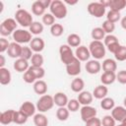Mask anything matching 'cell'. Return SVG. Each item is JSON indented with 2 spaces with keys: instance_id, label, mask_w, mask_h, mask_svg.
I'll list each match as a JSON object with an SVG mask.
<instances>
[{
  "instance_id": "cell-3",
  "label": "cell",
  "mask_w": 126,
  "mask_h": 126,
  "mask_svg": "<svg viewBox=\"0 0 126 126\" xmlns=\"http://www.w3.org/2000/svg\"><path fill=\"white\" fill-rule=\"evenodd\" d=\"M15 20L23 28H30L31 25L33 23L32 14L24 9H19L15 13Z\"/></svg>"
},
{
  "instance_id": "cell-10",
  "label": "cell",
  "mask_w": 126,
  "mask_h": 126,
  "mask_svg": "<svg viewBox=\"0 0 126 126\" xmlns=\"http://www.w3.org/2000/svg\"><path fill=\"white\" fill-rule=\"evenodd\" d=\"M75 56L78 60H80L81 62H87L90 59L91 53L89 50V47L85 46V45H80L79 47L76 48L75 51Z\"/></svg>"
},
{
  "instance_id": "cell-6",
  "label": "cell",
  "mask_w": 126,
  "mask_h": 126,
  "mask_svg": "<svg viewBox=\"0 0 126 126\" xmlns=\"http://www.w3.org/2000/svg\"><path fill=\"white\" fill-rule=\"evenodd\" d=\"M59 54H60V60L62 61L63 64H65V66L73 62L76 58L72 48L68 44H62L59 47Z\"/></svg>"
},
{
  "instance_id": "cell-5",
  "label": "cell",
  "mask_w": 126,
  "mask_h": 126,
  "mask_svg": "<svg viewBox=\"0 0 126 126\" xmlns=\"http://www.w3.org/2000/svg\"><path fill=\"white\" fill-rule=\"evenodd\" d=\"M53 106H54V99H53V96L49 94L41 95L36 102V109L41 113H44L50 110Z\"/></svg>"
},
{
  "instance_id": "cell-8",
  "label": "cell",
  "mask_w": 126,
  "mask_h": 126,
  "mask_svg": "<svg viewBox=\"0 0 126 126\" xmlns=\"http://www.w3.org/2000/svg\"><path fill=\"white\" fill-rule=\"evenodd\" d=\"M105 7L100 2H92L88 5L87 10L89 14L94 18H101L105 14Z\"/></svg>"
},
{
  "instance_id": "cell-46",
  "label": "cell",
  "mask_w": 126,
  "mask_h": 126,
  "mask_svg": "<svg viewBox=\"0 0 126 126\" xmlns=\"http://www.w3.org/2000/svg\"><path fill=\"white\" fill-rule=\"evenodd\" d=\"M116 121L111 115H105L101 119V126H116Z\"/></svg>"
},
{
  "instance_id": "cell-17",
  "label": "cell",
  "mask_w": 126,
  "mask_h": 126,
  "mask_svg": "<svg viewBox=\"0 0 126 126\" xmlns=\"http://www.w3.org/2000/svg\"><path fill=\"white\" fill-rule=\"evenodd\" d=\"M111 116L115 121L121 122L126 118V107L124 106H115L111 110Z\"/></svg>"
},
{
  "instance_id": "cell-37",
  "label": "cell",
  "mask_w": 126,
  "mask_h": 126,
  "mask_svg": "<svg viewBox=\"0 0 126 126\" xmlns=\"http://www.w3.org/2000/svg\"><path fill=\"white\" fill-rule=\"evenodd\" d=\"M28 116L25 115L24 113H22L20 110L19 111H15V115H14V123L18 124V125H22L25 124L28 121Z\"/></svg>"
},
{
  "instance_id": "cell-29",
  "label": "cell",
  "mask_w": 126,
  "mask_h": 126,
  "mask_svg": "<svg viewBox=\"0 0 126 126\" xmlns=\"http://www.w3.org/2000/svg\"><path fill=\"white\" fill-rule=\"evenodd\" d=\"M126 7V0H110L109 8L112 11L120 12Z\"/></svg>"
},
{
  "instance_id": "cell-51",
  "label": "cell",
  "mask_w": 126,
  "mask_h": 126,
  "mask_svg": "<svg viewBox=\"0 0 126 126\" xmlns=\"http://www.w3.org/2000/svg\"><path fill=\"white\" fill-rule=\"evenodd\" d=\"M119 46H120V43L119 42H116V43H113V44H110V45H108L106 48H107V50L109 51V52H111V53H115L116 52V50L119 48Z\"/></svg>"
},
{
  "instance_id": "cell-41",
  "label": "cell",
  "mask_w": 126,
  "mask_h": 126,
  "mask_svg": "<svg viewBox=\"0 0 126 126\" xmlns=\"http://www.w3.org/2000/svg\"><path fill=\"white\" fill-rule=\"evenodd\" d=\"M80 102L78 99H75V98H72L68 101V104H67V108L70 112H76L80 109Z\"/></svg>"
},
{
  "instance_id": "cell-55",
  "label": "cell",
  "mask_w": 126,
  "mask_h": 126,
  "mask_svg": "<svg viewBox=\"0 0 126 126\" xmlns=\"http://www.w3.org/2000/svg\"><path fill=\"white\" fill-rule=\"evenodd\" d=\"M64 3H65V4H68V5H76V4L78 3V1H77V0H75V1H68V0H65Z\"/></svg>"
},
{
  "instance_id": "cell-26",
  "label": "cell",
  "mask_w": 126,
  "mask_h": 126,
  "mask_svg": "<svg viewBox=\"0 0 126 126\" xmlns=\"http://www.w3.org/2000/svg\"><path fill=\"white\" fill-rule=\"evenodd\" d=\"M32 88H33V91H34V93L36 94L43 95L47 92V84L43 80H37L33 84V87Z\"/></svg>"
},
{
  "instance_id": "cell-54",
  "label": "cell",
  "mask_w": 126,
  "mask_h": 126,
  "mask_svg": "<svg viewBox=\"0 0 126 126\" xmlns=\"http://www.w3.org/2000/svg\"><path fill=\"white\" fill-rule=\"evenodd\" d=\"M121 27H122V29H124L125 31H126V16L125 17H123L122 19H121Z\"/></svg>"
},
{
  "instance_id": "cell-43",
  "label": "cell",
  "mask_w": 126,
  "mask_h": 126,
  "mask_svg": "<svg viewBox=\"0 0 126 126\" xmlns=\"http://www.w3.org/2000/svg\"><path fill=\"white\" fill-rule=\"evenodd\" d=\"M101 28L103 29V31L105 32V33L111 34V33L114 32V30H115V24H113V23H111V22L105 20V21L102 23V27H101Z\"/></svg>"
},
{
  "instance_id": "cell-23",
  "label": "cell",
  "mask_w": 126,
  "mask_h": 126,
  "mask_svg": "<svg viewBox=\"0 0 126 126\" xmlns=\"http://www.w3.org/2000/svg\"><path fill=\"white\" fill-rule=\"evenodd\" d=\"M70 88L74 93H79L80 94L81 92H83V90L85 88V82L82 78L77 77V78L73 79V81L71 82Z\"/></svg>"
},
{
  "instance_id": "cell-47",
  "label": "cell",
  "mask_w": 126,
  "mask_h": 126,
  "mask_svg": "<svg viewBox=\"0 0 126 126\" xmlns=\"http://www.w3.org/2000/svg\"><path fill=\"white\" fill-rule=\"evenodd\" d=\"M116 42H119V41H118V38L114 34H107V35H105V37L103 39V44L106 47L108 45L113 44V43H116Z\"/></svg>"
},
{
  "instance_id": "cell-38",
  "label": "cell",
  "mask_w": 126,
  "mask_h": 126,
  "mask_svg": "<svg viewBox=\"0 0 126 126\" xmlns=\"http://www.w3.org/2000/svg\"><path fill=\"white\" fill-rule=\"evenodd\" d=\"M114 57L118 61H125L126 60V46L120 45L119 48L114 53Z\"/></svg>"
},
{
  "instance_id": "cell-48",
  "label": "cell",
  "mask_w": 126,
  "mask_h": 126,
  "mask_svg": "<svg viewBox=\"0 0 126 126\" xmlns=\"http://www.w3.org/2000/svg\"><path fill=\"white\" fill-rule=\"evenodd\" d=\"M10 43L11 42H9L8 39H6L5 37H1L0 38V52H1V54H3L5 51L8 50Z\"/></svg>"
},
{
  "instance_id": "cell-33",
  "label": "cell",
  "mask_w": 126,
  "mask_h": 126,
  "mask_svg": "<svg viewBox=\"0 0 126 126\" xmlns=\"http://www.w3.org/2000/svg\"><path fill=\"white\" fill-rule=\"evenodd\" d=\"M69 114H70V111L66 106L58 107V109L56 110V117L59 121H66L69 118Z\"/></svg>"
},
{
  "instance_id": "cell-11",
  "label": "cell",
  "mask_w": 126,
  "mask_h": 126,
  "mask_svg": "<svg viewBox=\"0 0 126 126\" xmlns=\"http://www.w3.org/2000/svg\"><path fill=\"white\" fill-rule=\"evenodd\" d=\"M81 61L78 60L77 58H75V60L73 62H71L70 64L66 65V72L69 76H73L76 77L81 73Z\"/></svg>"
},
{
  "instance_id": "cell-58",
  "label": "cell",
  "mask_w": 126,
  "mask_h": 126,
  "mask_svg": "<svg viewBox=\"0 0 126 126\" xmlns=\"http://www.w3.org/2000/svg\"><path fill=\"white\" fill-rule=\"evenodd\" d=\"M123 104H124V107H126V97L123 99Z\"/></svg>"
},
{
  "instance_id": "cell-35",
  "label": "cell",
  "mask_w": 126,
  "mask_h": 126,
  "mask_svg": "<svg viewBox=\"0 0 126 126\" xmlns=\"http://www.w3.org/2000/svg\"><path fill=\"white\" fill-rule=\"evenodd\" d=\"M63 32H64V28L61 24H54L53 26L50 27V33L55 36V37H59L63 34Z\"/></svg>"
},
{
  "instance_id": "cell-28",
  "label": "cell",
  "mask_w": 126,
  "mask_h": 126,
  "mask_svg": "<svg viewBox=\"0 0 126 126\" xmlns=\"http://www.w3.org/2000/svg\"><path fill=\"white\" fill-rule=\"evenodd\" d=\"M45 8L43 7V5L41 4L40 0L39 1H34L32 4V12L33 15L35 16H43L45 13Z\"/></svg>"
},
{
  "instance_id": "cell-27",
  "label": "cell",
  "mask_w": 126,
  "mask_h": 126,
  "mask_svg": "<svg viewBox=\"0 0 126 126\" xmlns=\"http://www.w3.org/2000/svg\"><path fill=\"white\" fill-rule=\"evenodd\" d=\"M81 36L77 33H71L68 35L67 37V44L70 46V47H79L81 45Z\"/></svg>"
},
{
  "instance_id": "cell-42",
  "label": "cell",
  "mask_w": 126,
  "mask_h": 126,
  "mask_svg": "<svg viewBox=\"0 0 126 126\" xmlns=\"http://www.w3.org/2000/svg\"><path fill=\"white\" fill-rule=\"evenodd\" d=\"M42 24L45 26H53L55 24V17L51 13H45L42 16Z\"/></svg>"
},
{
  "instance_id": "cell-22",
  "label": "cell",
  "mask_w": 126,
  "mask_h": 126,
  "mask_svg": "<svg viewBox=\"0 0 126 126\" xmlns=\"http://www.w3.org/2000/svg\"><path fill=\"white\" fill-rule=\"evenodd\" d=\"M116 81V73L114 72H103L100 76V82L104 86L113 84Z\"/></svg>"
},
{
  "instance_id": "cell-30",
  "label": "cell",
  "mask_w": 126,
  "mask_h": 126,
  "mask_svg": "<svg viewBox=\"0 0 126 126\" xmlns=\"http://www.w3.org/2000/svg\"><path fill=\"white\" fill-rule=\"evenodd\" d=\"M33 123L35 126H47L48 119L43 113L39 112L33 115Z\"/></svg>"
},
{
  "instance_id": "cell-52",
  "label": "cell",
  "mask_w": 126,
  "mask_h": 126,
  "mask_svg": "<svg viewBox=\"0 0 126 126\" xmlns=\"http://www.w3.org/2000/svg\"><path fill=\"white\" fill-rule=\"evenodd\" d=\"M40 2H41V4L43 5V7L45 9L50 7V4H51V1L50 0H40Z\"/></svg>"
},
{
  "instance_id": "cell-53",
  "label": "cell",
  "mask_w": 126,
  "mask_h": 126,
  "mask_svg": "<svg viewBox=\"0 0 126 126\" xmlns=\"http://www.w3.org/2000/svg\"><path fill=\"white\" fill-rule=\"evenodd\" d=\"M5 63H6V59H5V56L3 54L0 55V68H3L5 66Z\"/></svg>"
},
{
  "instance_id": "cell-34",
  "label": "cell",
  "mask_w": 126,
  "mask_h": 126,
  "mask_svg": "<svg viewBox=\"0 0 126 126\" xmlns=\"http://www.w3.org/2000/svg\"><path fill=\"white\" fill-rule=\"evenodd\" d=\"M29 31L32 34H34V35L40 34L43 32V24H41L39 22H33L31 25V27L29 28Z\"/></svg>"
},
{
  "instance_id": "cell-32",
  "label": "cell",
  "mask_w": 126,
  "mask_h": 126,
  "mask_svg": "<svg viewBox=\"0 0 126 126\" xmlns=\"http://www.w3.org/2000/svg\"><path fill=\"white\" fill-rule=\"evenodd\" d=\"M100 107L104 110H112L115 107L114 99L111 97H108V96L102 98L100 101Z\"/></svg>"
},
{
  "instance_id": "cell-7",
  "label": "cell",
  "mask_w": 126,
  "mask_h": 126,
  "mask_svg": "<svg viewBox=\"0 0 126 126\" xmlns=\"http://www.w3.org/2000/svg\"><path fill=\"white\" fill-rule=\"evenodd\" d=\"M13 35V39L15 42L19 43V44H23V43H30L32 41V33L30 32V31L24 30V29H18L14 32Z\"/></svg>"
},
{
  "instance_id": "cell-1",
  "label": "cell",
  "mask_w": 126,
  "mask_h": 126,
  "mask_svg": "<svg viewBox=\"0 0 126 126\" xmlns=\"http://www.w3.org/2000/svg\"><path fill=\"white\" fill-rule=\"evenodd\" d=\"M50 13L55 17V19H64L67 16V7L66 4L61 0H53L51 1L50 7H49Z\"/></svg>"
},
{
  "instance_id": "cell-45",
  "label": "cell",
  "mask_w": 126,
  "mask_h": 126,
  "mask_svg": "<svg viewBox=\"0 0 126 126\" xmlns=\"http://www.w3.org/2000/svg\"><path fill=\"white\" fill-rule=\"evenodd\" d=\"M23 80H24V82H26L27 84H34V83L37 81L36 78L34 77V75H33L30 70H28V71H26V72L24 73Z\"/></svg>"
},
{
  "instance_id": "cell-2",
  "label": "cell",
  "mask_w": 126,
  "mask_h": 126,
  "mask_svg": "<svg viewBox=\"0 0 126 126\" xmlns=\"http://www.w3.org/2000/svg\"><path fill=\"white\" fill-rule=\"evenodd\" d=\"M89 50H90L91 56H93L95 60H99L105 56L106 47L102 41L93 40L89 45Z\"/></svg>"
},
{
  "instance_id": "cell-24",
  "label": "cell",
  "mask_w": 126,
  "mask_h": 126,
  "mask_svg": "<svg viewBox=\"0 0 126 126\" xmlns=\"http://www.w3.org/2000/svg\"><path fill=\"white\" fill-rule=\"evenodd\" d=\"M11 80H12V75L9 69L5 67L0 68V84L3 86L9 85L11 83Z\"/></svg>"
},
{
  "instance_id": "cell-15",
  "label": "cell",
  "mask_w": 126,
  "mask_h": 126,
  "mask_svg": "<svg viewBox=\"0 0 126 126\" xmlns=\"http://www.w3.org/2000/svg\"><path fill=\"white\" fill-rule=\"evenodd\" d=\"M45 46V42L41 37L35 36L32 39V41L30 42V47L32 48V50L35 53H40Z\"/></svg>"
},
{
  "instance_id": "cell-36",
  "label": "cell",
  "mask_w": 126,
  "mask_h": 126,
  "mask_svg": "<svg viewBox=\"0 0 126 126\" xmlns=\"http://www.w3.org/2000/svg\"><path fill=\"white\" fill-rule=\"evenodd\" d=\"M29 70L34 75L36 80H40L44 77L45 75V70L42 67H35V66H30Z\"/></svg>"
},
{
  "instance_id": "cell-18",
  "label": "cell",
  "mask_w": 126,
  "mask_h": 126,
  "mask_svg": "<svg viewBox=\"0 0 126 126\" xmlns=\"http://www.w3.org/2000/svg\"><path fill=\"white\" fill-rule=\"evenodd\" d=\"M77 99L79 100L80 104H82L83 106L84 105H90L93 102L94 95H93V94H91L88 91H83L78 94V98Z\"/></svg>"
},
{
  "instance_id": "cell-50",
  "label": "cell",
  "mask_w": 126,
  "mask_h": 126,
  "mask_svg": "<svg viewBox=\"0 0 126 126\" xmlns=\"http://www.w3.org/2000/svg\"><path fill=\"white\" fill-rule=\"evenodd\" d=\"M85 126H101V119L97 118L96 116L91 118L87 122H85Z\"/></svg>"
},
{
  "instance_id": "cell-49",
  "label": "cell",
  "mask_w": 126,
  "mask_h": 126,
  "mask_svg": "<svg viewBox=\"0 0 126 126\" xmlns=\"http://www.w3.org/2000/svg\"><path fill=\"white\" fill-rule=\"evenodd\" d=\"M116 81L122 85H126V70H121L116 74Z\"/></svg>"
},
{
  "instance_id": "cell-4",
  "label": "cell",
  "mask_w": 126,
  "mask_h": 126,
  "mask_svg": "<svg viewBox=\"0 0 126 126\" xmlns=\"http://www.w3.org/2000/svg\"><path fill=\"white\" fill-rule=\"evenodd\" d=\"M17 21L13 18H8V19H5L2 24L0 25V33L1 35L4 37V36H8L10 34H13L14 32L17 29Z\"/></svg>"
},
{
  "instance_id": "cell-19",
  "label": "cell",
  "mask_w": 126,
  "mask_h": 126,
  "mask_svg": "<svg viewBox=\"0 0 126 126\" xmlns=\"http://www.w3.org/2000/svg\"><path fill=\"white\" fill-rule=\"evenodd\" d=\"M53 99H54V104L57 105L58 107H65L68 104V96L62 93V92H58L53 95Z\"/></svg>"
},
{
  "instance_id": "cell-57",
  "label": "cell",
  "mask_w": 126,
  "mask_h": 126,
  "mask_svg": "<svg viewBox=\"0 0 126 126\" xmlns=\"http://www.w3.org/2000/svg\"><path fill=\"white\" fill-rule=\"evenodd\" d=\"M2 10H3V2L0 1V12H2Z\"/></svg>"
},
{
  "instance_id": "cell-40",
  "label": "cell",
  "mask_w": 126,
  "mask_h": 126,
  "mask_svg": "<svg viewBox=\"0 0 126 126\" xmlns=\"http://www.w3.org/2000/svg\"><path fill=\"white\" fill-rule=\"evenodd\" d=\"M120 12H117V11H112V10H109L106 14V20L115 24L116 22H118L120 20Z\"/></svg>"
},
{
  "instance_id": "cell-16",
  "label": "cell",
  "mask_w": 126,
  "mask_h": 126,
  "mask_svg": "<svg viewBox=\"0 0 126 126\" xmlns=\"http://www.w3.org/2000/svg\"><path fill=\"white\" fill-rule=\"evenodd\" d=\"M14 109H8L6 111H3L0 115V123L2 125H9L11 123H14Z\"/></svg>"
},
{
  "instance_id": "cell-21",
  "label": "cell",
  "mask_w": 126,
  "mask_h": 126,
  "mask_svg": "<svg viewBox=\"0 0 126 126\" xmlns=\"http://www.w3.org/2000/svg\"><path fill=\"white\" fill-rule=\"evenodd\" d=\"M107 94H108V89H107L106 86H104V85H102V84L96 86V87L94 88V92H93V95H94V97L96 98V99H102V98L106 97Z\"/></svg>"
},
{
  "instance_id": "cell-13",
  "label": "cell",
  "mask_w": 126,
  "mask_h": 126,
  "mask_svg": "<svg viewBox=\"0 0 126 126\" xmlns=\"http://www.w3.org/2000/svg\"><path fill=\"white\" fill-rule=\"evenodd\" d=\"M85 69L89 74L94 75V74H97L101 70V64L99 63L98 60H95V59L89 60L87 61L85 65Z\"/></svg>"
},
{
  "instance_id": "cell-14",
  "label": "cell",
  "mask_w": 126,
  "mask_h": 126,
  "mask_svg": "<svg viewBox=\"0 0 126 126\" xmlns=\"http://www.w3.org/2000/svg\"><path fill=\"white\" fill-rule=\"evenodd\" d=\"M22 48L23 46L15 41L11 42L9 45V48L7 50L8 56H10L11 58H21V54H22Z\"/></svg>"
},
{
  "instance_id": "cell-9",
  "label": "cell",
  "mask_w": 126,
  "mask_h": 126,
  "mask_svg": "<svg viewBox=\"0 0 126 126\" xmlns=\"http://www.w3.org/2000/svg\"><path fill=\"white\" fill-rule=\"evenodd\" d=\"M96 109L91 105H84L81 109H80V114H81V118L84 122H87L88 120H90L91 118H94L96 116Z\"/></svg>"
},
{
  "instance_id": "cell-56",
  "label": "cell",
  "mask_w": 126,
  "mask_h": 126,
  "mask_svg": "<svg viewBox=\"0 0 126 126\" xmlns=\"http://www.w3.org/2000/svg\"><path fill=\"white\" fill-rule=\"evenodd\" d=\"M116 126H126V118L123 120V121H121L118 125H116Z\"/></svg>"
},
{
  "instance_id": "cell-39",
  "label": "cell",
  "mask_w": 126,
  "mask_h": 126,
  "mask_svg": "<svg viewBox=\"0 0 126 126\" xmlns=\"http://www.w3.org/2000/svg\"><path fill=\"white\" fill-rule=\"evenodd\" d=\"M31 60H32V66H35V67H42V64L44 62L43 56L40 53H34Z\"/></svg>"
},
{
  "instance_id": "cell-12",
  "label": "cell",
  "mask_w": 126,
  "mask_h": 126,
  "mask_svg": "<svg viewBox=\"0 0 126 126\" xmlns=\"http://www.w3.org/2000/svg\"><path fill=\"white\" fill-rule=\"evenodd\" d=\"M19 110L22 113H24L25 115H27L28 117H31V116H33L35 114V111L37 109H36V105H34L32 102L27 100V101L22 103V105L20 106Z\"/></svg>"
},
{
  "instance_id": "cell-44",
  "label": "cell",
  "mask_w": 126,
  "mask_h": 126,
  "mask_svg": "<svg viewBox=\"0 0 126 126\" xmlns=\"http://www.w3.org/2000/svg\"><path fill=\"white\" fill-rule=\"evenodd\" d=\"M33 53H32V50L30 46H23L22 48V54H21V58L25 59V60H30L32 59Z\"/></svg>"
},
{
  "instance_id": "cell-31",
  "label": "cell",
  "mask_w": 126,
  "mask_h": 126,
  "mask_svg": "<svg viewBox=\"0 0 126 126\" xmlns=\"http://www.w3.org/2000/svg\"><path fill=\"white\" fill-rule=\"evenodd\" d=\"M91 35H92V38L94 40H98V41H101L102 39H104L105 37V32L103 31L102 28H94L92 30V32H91Z\"/></svg>"
},
{
  "instance_id": "cell-25",
  "label": "cell",
  "mask_w": 126,
  "mask_h": 126,
  "mask_svg": "<svg viewBox=\"0 0 126 126\" xmlns=\"http://www.w3.org/2000/svg\"><path fill=\"white\" fill-rule=\"evenodd\" d=\"M101 68L104 72H114L115 73V71L117 69V63L115 60H113L111 58H107V59L103 60Z\"/></svg>"
},
{
  "instance_id": "cell-20",
  "label": "cell",
  "mask_w": 126,
  "mask_h": 126,
  "mask_svg": "<svg viewBox=\"0 0 126 126\" xmlns=\"http://www.w3.org/2000/svg\"><path fill=\"white\" fill-rule=\"evenodd\" d=\"M13 67H14V69H15L17 72H19V73H23V72H24V73H25L26 71L29 70L30 65H29L28 60H25V59H23V58H18V59H16V61L14 62Z\"/></svg>"
}]
</instances>
